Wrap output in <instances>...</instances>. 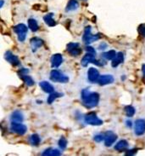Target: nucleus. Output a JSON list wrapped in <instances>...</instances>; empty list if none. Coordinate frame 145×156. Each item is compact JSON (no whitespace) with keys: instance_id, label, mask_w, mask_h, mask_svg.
<instances>
[{"instance_id":"32","label":"nucleus","mask_w":145,"mask_h":156,"mask_svg":"<svg viewBox=\"0 0 145 156\" xmlns=\"http://www.w3.org/2000/svg\"><path fill=\"white\" fill-rule=\"evenodd\" d=\"M86 51L88 52V53H92V54H94V55H96L95 50H94V49H93L92 46H89V45L86 47Z\"/></svg>"},{"instance_id":"2","label":"nucleus","mask_w":145,"mask_h":156,"mask_svg":"<svg viewBox=\"0 0 145 156\" xmlns=\"http://www.w3.org/2000/svg\"><path fill=\"white\" fill-rule=\"evenodd\" d=\"M101 38L99 34H92V29L90 26H87L85 27L84 30V34L83 36V42L85 43V44L89 45L93 42H95L97 40H99Z\"/></svg>"},{"instance_id":"25","label":"nucleus","mask_w":145,"mask_h":156,"mask_svg":"<svg viewBox=\"0 0 145 156\" xmlns=\"http://www.w3.org/2000/svg\"><path fill=\"white\" fill-rule=\"evenodd\" d=\"M116 51H114V50H111V51H106V52H104V53H102V55L101 56L104 58L105 60H108V61H112V60L114 59L115 57H116Z\"/></svg>"},{"instance_id":"33","label":"nucleus","mask_w":145,"mask_h":156,"mask_svg":"<svg viewBox=\"0 0 145 156\" xmlns=\"http://www.w3.org/2000/svg\"><path fill=\"white\" fill-rule=\"evenodd\" d=\"M137 149L133 148V149H130V150H127L126 153V155H133L135 154H137Z\"/></svg>"},{"instance_id":"21","label":"nucleus","mask_w":145,"mask_h":156,"mask_svg":"<svg viewBox=\"0 0 145 156\" xmlns=\"http://www.w3.org/2000/svg\"><path fill=\"white\" fill-rule=\"evenodd\" d=\"M19 74H20V78L22 79L24 83L27 86H33L35 84V81L33 80V79L31 76H29L27 73H19Z\"/></svg>"},{"instance_id":"10","label":"nucleus","mask_w":145,"mask_h":156,"mask_svg":"<svg viewBox=\"0 0 145 156\" xmlns=\"http://www.w3.org/2000/svg\"><path fill=\"white\" fill-rule=\"evenodd\" d=\"M87 80L90 83H98L99 79V72L94 68H90L87 71Z\"/></svg>"},{"instance_id":"11","label":"nucleus","mask_w":145,"mask_h":156,"mask_svg":"<svg viewBox=\"0 0 145 156\" xmlns=\"http://www.w3.org/2000/svg\"><path fill=\"white\" fill-rule=\"evenodd\" d=\"M4 58L5 60L9 62V63L13 65V66H19L20 63H21V62H20V60L18 58V56H16L15 55H14L11 51H7V52H5V54H4Z\"/></svg>"},{"instance_id":"15","label":"nucleus","mask_w":145,"mask_h":156,"mask_svg":"<svg viewBox=\"0 0 145 156\" xmlns=\"http://www.w3.org/2000/svg\"><path fill=\"white\" fill-rule=\"evenodd\" d=\"M123 61H124V55H123V53H122V52H118V53L116 54V57L112 60L111 66L113 68H116V67H118L120 64L122 63Z\"/></svg>"},{"instance_id":"6","label":"nucleus","mask_w":145,"mask_h":156,"mask_svg":"<svg viewBox=\"0 0 145 156\" xmlns=\"http://www.w3.org/2000/svg\"><path fill=\"white\" fill-rule=\"evenodd\" d=\"M10 131L18 135H24L27 131V127L22 122H12L10 125Z\"/></svg>"},{"instance_id":"29","label":"nucleus","mask_w":145,"mask_h":156,"mask_svg":"<svg viewBox=\"0 0 145 156\" xmlns=\"http://www.w3.org/2000/svg\"><path fill=\"white\" fill-rule=\"evenodd\" d=\"M59 147L61 148V150L66 149L67 146V140L65 137H60V139L59 140Z\"/></svg>"},{"instance_id":"8","label":"nucleus","mask_w":145,"mask_h":156,"mask_svg":"<svg viewBox=\"0 0 145 156\" xmlns=\"http://www.w3.org/2000/svg\"><path fill=\"white\" fill-rule=\"evenodd\" d=\"M117 140V135L113 131H109L104 133V145L106 147H110L116 143Z\"/></svg>"},{"instance_id":"28","label":"nucleus","mask_w":145,"mask_h":156,"mask_svg":"<svg viewBox=\"0 0 145 156\" xmlns=\"http://www.w3.org/2000/svg\"><path fill=\"white\" fill-rule=\"evenodd\" d=\"M124 111L127 117H129V118L133 117V115L135 114V113H136V110H135V108H133V106H126L124 108Z\"/></svg>"},{"instance_id":"17","label":"nucleus","mask_w":145,"mask_h":156,"mask_svg":"<svg viewBox=\"0 0 145 156\" xmlns=\"http://www.w3.org/2000/svg\"><path fill=\"white\" fill-rule=\"evenodd\" d=\"M79 8V3L77 0H69L66 7V12H71L75 11Z\"/></svg>"},{"instance_id":"24","label":"nucleus","mask_w":145,"mask_h":156,"mask_svg":"<svg viewBox=\"0 0 145 156\" xmlns=\"http://www.w3.org/2000/svg\"><path fill=\"white\" fill-rule=\"evenodd\" d=\"M27 23H28V28L31 29L32 32H37L39 29V26H38V23H37V21L33 19V18H30L28 21H27Z\"/></svg>"},{"instance_id":"20","label":"nucleus","mask_w":145,"mask_h":156,"mask_svg":"<svg viewBox=\"0 0 145 156\" xmlns=\"http://www.w3.org/2000/svg\"><path fill=\"white\" fill-rule=\"evenodd\" d=\"M10 119L12 122H22L24 119V115L21 111H15L11 114Z\"/></svg>"},{"instance_id":"31","label":"nucleus","mask_w":145,"mask_h":156,"mask_svg":"<svg viewBox=\"0 0 145 156\" xmlns=\"http://www.w3.org/2000/svg\"><path fill=\"white\" fill-rule=\"evenodd\" d=\"M138 32H139V34H141L143 37H144L145 38V24H143V25L139 26V27H138Z\"/></svg>"},{"instance_id":"22","label":"nucleus","mask_w":145,"mask_h":156,"mask_svg":"<svg viewBox=\"0 0 145 156\" xmlns=\"http://www.w3.org/2000/svg\"><path fill=\"white\" fill-rule=\"evenodd\" d=\"M43 21L49 27H54L56 25V21L54 19V14L53 13H49L46 16H43Z\"/></svg>"},{"instance_id":"34","label":"nucleus","mask_w":145,"mask_h":156,"mask_svg":"<svg viewBox=\"0 0 145 156\" xmlns=\"http://www.w3.org/2000/svg\"><path fill=\"white\" fill-rule=\"evenodd\" d=\"M107 47H108L107 44H105V43H102L101 44H99V49L100 51H104V50H106V48H107Z\"/></svg>"},{"instance_id":"30","label":"nucleus","mask_w":145,"mask_h":156,"mask_svg":"<svg viewBox=\"0 0 145 156\" xmlns=\"http://www.w3.org/2000/svg\"><path fill=\"white\" fill-rule=\"evenodd\" d=\"M93 139L97 143H100L102 141H104V134H97L94 136Z\"/></svg>"},{"instance_id":"35","label":"nucleus","mask_w":145,"mask_h":156,"mask_svg":"<svg viewBox=\"0 0 145 156\" xmlns=\"http://www.w3.org/2000/svg\"><path fill=\"white\" fill-rule=\"evenodd\" d=\"M126 127H128V128H131V127L133 126V123H132L131 120H129V119H127L126 121Z\"/></svg>"},{"instance_id":"7","label":"nucleus","mask_w":145,"mask_h":156,"mask_svg":"<svg viewBox=\"0 0 145 156\" xmlns=\"http://www.w3.org/2000/svg\"><path fill=\"white\" fill-rule=\"evenodd\" d=\"M134 132L137 136H143L145 133V119H139L135 121Z\"/></svg>"},{"instance_id":"13","label":"nucleus","mask_w":145,"mask_h":156,"mask_svg":"<svg viewBox=\"0 0 145 156\" xmlns=\"http://www.w3.org/2000/svg\"><path fill=\"white\" fill-rule=\"evenodd\" d=\"M114 77L109 74H104L99 77L98 80V84L99 85H106V84H110L114 82Z\"/></svg>"},{"instance_id":"26","label":"nucleus","mask_w":145,"mask_h":156,"mask_svg":"<svg viewBox=\"0 0 145 156\" xmlns=\"http://www.w3.org/2000/svg\"><path fill=\"white\" fill-rule=\"evenodd\" d=\"M30 144H32V146H38L40 143H41V137L39 136V135L37 134H32V135L30 136L29 138Z\"/></svg>"},{"instance_id":"12","label":"nucleus","mask_w":145,"mask_h":156,"mask_svg":"<svg viewBox=\"0 0 145 156\" xmlns=\"http://www.w3.org/2000/svg\"><path fill=\"white\" fill-rule=\"evenodd\" d=\"M63 62V56L61 54H54L51 57V67L53 68H59Z\"/></svg>"},{"instance_id":"1","label":"nucleus","mask_w":145,"mask_h":156,"mask_svg":"<svg viewBox=\"0 0 145 156\" xmlns=\"http://www.w3.org/2000/svg\"><path fill=\"white\" fill-rule=\"evenodd\" d=\"M81 98L83 105L87 108H93L99 102L100 97L97 92H92L87 89H84L81 92Z\"/></svg>"},{"instance_id":"36","label":"nucleus","mask_w":145,"mask_h":156,"mask_svg":"<svg viewBox=\"0 0 145 156\" xmlns=\"http://www.w3.org/2000/svg\"><path fill=\"white\" fill-rule=\"evenodd\" d=\"M142 72H143V76L145 78V64H143L142 66Z\"/></svg>"},{"instance_id":"4","label":"nucleus","mask_w":145,"mask_h":156,"mask_svg":"<svg viewBox=\"0 0 145 156\" xmlns=\"http://www.w3.org/2000/svg\"><path fill=\"white\" fill-rule=\"evenodd\" d=\"M14 32L17 34V38L20 42H24L26 38V35L28 33V28L27 27L21 23V24H18V25L15 26L13 27Z\"/></svg>"},{"instance_id":"3","label":"nucleus","mask_w":145,"mask_h":156,"mask_svg":"<svg viewBox=\"0 0 145 156\" xmlns=\"http://www.w3.org/2000/svg\"><path fill=\"white\" fill-rule=\"evenodd\" d=\"M50 80L54 83H61V84H66L69 81V77L64 74L61 71L54 69L52 70L50 73Z\"/></svg>"},{"instance_id":"9","label":"nucleus","mask_w":145,"mask_h":156,"mask_svg":"<svg viewBox=\"0 0 145 156\" xmlns=\"http://www.w3.org/2000/svg\"><path fill=\"white\" fill-rule=\"evenodd\" d=\"M67 51L72 56H76V55H81L82 49L80 48L78 43H70L67 44Z\"/></svg>"},{"instance_id":"14","label":"nucleus","mask_w":145,"mask_h":156,"mask_svg":"<svg viewBox=\"0 0 145 156\" xmlns=\"http://www.w3.org/2000/svg\"><path fill=\"white\" fill-rule=\"evenodd\" d=\"M95 56L96 55L94 54H92V53H88L87 52V54L83 56V58L82 59L81 63L83 65V67H87V65L89 63H93V62L95 61Z\"/></svg>"},{"instance_id":"16","label":"nucleus","mask_w":145,"mask_h":156,"mask_svg":"<svg viewBox=\"0 0 145 156\" xmlns=\"http://www.w3.org/2000/svg\"><path fill=\"white\" fill-rule=\"evenodd\" d=\"M39 85H40V87H41L42 90L45 93H49V94H50V93L54 92V86L50 84V83H49L48 81H42V82H40Z\"/></svg>"},{"instance_id":"5","label":"nucleus","mask_w":145,"mask_h":156,"mask_svg":"<svg viewBox=\"0 0 145 156\" xmlns=\"http://www.w3.org/2000/svg\"><path fill=\"white\" fill-rule=\"evenodd\" d=\"M83 119H84V122L87 125L95 126H99L103 125V120L100 119L95 113H89L86 114Z\"/></svg>"},{"instance_id":"19","label":"nucleus","mask_w":145,"mask_h":156,"mask_svg":"<svg viewBox=\"0 0 145 156\" xmlns=\"http://www.w3.org/2000/svg\"><path fill=\"white\" fill-rule=\"evenodd\" d=\"M31 45L32 51H36L38 48H41L43 45V41L39 38H32L31 39Z\"/></svg>"},{"instance_id":"27","label":"nucleus","mask_w":145,"mask_h":156,"mask_svg":"<svg viewBox=\"0 0 145 156\" xmlns=\"http://www.w3.org/2000/svg\"><path fill=\"white\" fill-rule=\"evenodd\" d=\"M63 96L62 93H59L56 92V91H54V92L50 93L49 97H48V100H47V102L49 103V104H52L53 102H54L57 98H59V97H61Z\"/></svg>"},{"instance_id":"37","label":"nucleus","mask_w":145,"mask_h":156,"mask_svg":"<svg viewBox=\"0 0 145 156\" xmlns=\"http://www.w3.org/2000/svg\"><path fill=\"white\" fill-rule=\"evenodd\" d=\"M4 0H1V5H0V7H1V8H2V7H3V5H4Z\"/></svg>"},{"instance_id":"18","label":"nucleus","mask_w":145,"mask_h":156,"mask_svg":"<svg viewBox=\"0 0 145 156\" xmlns=\"http://www.w3.org/2000/svg\"><path fill=\"white\" fill-rule=\"evenodd\" d=\"M128 143L126 140H120L115 145V149L118 152H123L128 148Z\"/></svg>"},{"instance_id":"23","label":"nucleus","mask_w":145,"mask_h":156,"mask_svg":"<svg viewBox=\"0 0 145 156\" xmlns=\"http://www.w3.org/2000/svg\"><path fill=\"white\" fill-rule=\"evenodd\" d=\"M42 155H52V156H57V155H60L61 154V152L59 150V149H56V148H47L45 149L42 154Z\"/></svg>"}]
</instances>
